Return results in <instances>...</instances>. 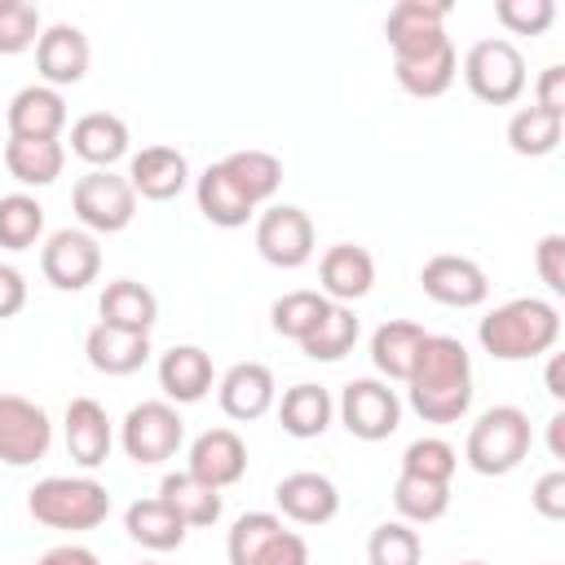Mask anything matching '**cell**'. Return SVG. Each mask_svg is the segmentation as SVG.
I'll use <instances>...</instances> for the list:
<instances>
[{"label":"cell","mask_w":565,"mask_h":565,"mask_svg":"<svg viewBox=\"0 0 565 565\" xmlns=\"http://www.w3.org/2000/svg\"><path fill=\"white\" fill-rule=\"evenodd\" d=\"M530 503H534L539 516L561 521V516H565V472H561V468L543 472V477L534 481V490H530Z\"/></svg>","instance_id":"obj_45"},{"label":"cell","mask_w":565,"mask_h":565,"mask_svg":"<svg viewBox=\"0 0 565 565\" xmlns=\"http://www.w3.org/2000/svg\"><path fill=\"white\" fill-rule=\"evenodd\" d=\"M66 128V102L49 84H26L9 102V137H35V141H57Z\"/></svg>","instance_id":"obj_20"},{"label":"cell","mask_w":565,"mask_h":565,"mask_svg":"<svg viewBox=\"0 0 565 565\" xmlns=\"http://www.w3.org/2000/svg\"><path fill=\"white\" fill-rule=\"evenodd\" d=\"M256 252L278 269H300L313 256V221L296 203H274L256 221Z\"/></svg>","instance_id":"obj_10"},{"label":"cell","mask_w":565,"mask_h":565,"mask_svg":"<svg viewBox=\"0 0 565 565\" xmlns=\"http://www.w3.org/2000/svg\"><path fill=\"white\" fill-rule=\"evenodd\" d=\"M97 309H102V322H106V327L141 331V335H150V327H154V318H159V300H154V291H150L146 282H132V278H115V282H106Z\"/></svg>","instance_id":"obj_29"},{"label":"cell","mask_w":565,"mask_h":565,"mask_svg":"<svg viewBox=\"0 0 565 565\" xmlns=\"http://www.w3.org/2000/svg\"><path fill=\"white\" fill-rule=\"evenodd\" d=\"M71 150L93 168H110L128 154V124L110 110H88L71 124Z\"/></svg>","instance_id":"obj_25"},{"label":"cell","mask_w":565,"mask_h":565,"mask_svg":"<svg viewBox=\"0 0 565 565\" xmlns=\"http://www.w3.org/2000/svg\"><path fill=\"white\" fill-rule=\"evenodd\" d=\"M185 181H190V163H185V154H181L177 146H146V150H137L132 163H128V185H132V194L154 199V203L177 199V194L185 190Z\"/></svg>","instance_id":"obj_19"},{"label":"cell","mask_w":565,"mask_h":565,"mask_svg":"<svg viewBox=\"0 0 565 565\" xmlns=\"http://www.w3.org/2000/svg\"><path fill=\"white\" fill-rule=\"evenodd\" d=\"M185 472H194L212 490H225V486L243 481V472H247V446H243V437L234 428H207V433H199L194 446H190V468Z\"/></svg>","instance_id":"obj_16"},{"label":"cell","mask_w":565,"mask_h":565,"mask_svg":"<svg viewBox=\"0 0 565 565\" xmlns=\"http://www.w3.org/2000/svg\"><path fill=\"white\" fill-rule=\"evenodd\" d=\"M411 406L428 424H455L472 406V358L455 335H428L411 375Z\"/></svg>","instance_id":"obj_1"},{"label":"cell","mask_w":565,"mask_h":565,"mask_svg":"<svg viewBox=\"0 0 565 565\" xmlns=\"http://www.w3.org/2000/svg\"><path fill=\"white\" fill-rule=\"evenodd\" d=\"M424 340H428V331H424L419 322H411V318H388V322L371 335V362H375V371L406 384V375H411V366H415Z\"/></svg>","instance_id":"obj_27"},{"label":"cell","mask_w":565,"mask_h":565,"mask_svg":"<svg viewBox=\"0 0 565 565\" xmlns=\"http://www.w3.org/2000/svg\"><path fill=\"white\" fill-rule=\"evenodd\" d=\"M35 565H102L88 547H79V543H62V547H49Z\"/></svg>","instance_id":"obj_48"},{"label":"cell","mask_w":565,"mask_h":565,"mask_svg":"<svg viewBox=\"0 0 565 565\" xmlns=\"http://www.w3.org/2000/svg\"><path fill=\"white\" fill-rule=\"evenodd\" d=\"M124 530H128V539L132 543H141L146 552H172V547H181L185 543V521L154 494V499H137V503H128V512H124Z\"/></svg>","instance_id":"obj_28"},{"label":"cell","mask_w":565,"mask_h":565,"mask_svg":"<svg viewBox=\"0 0 565 565\" xmlns=\"http://www.w3.org/2000/svg\"><path fill=\"white\" fill-rule=\"evenodd\" d=\"M534 269L547 282V291H565V234H543L534 247Z\"/></svg>","instance_id":"obj_44"},{"label":"cell","mask_w":565,"mask_h":565,"mask_svg":"<svg viewBox=\"0 0 565 565\" xmlns=\"http://www.w3.org/2000/svg\"><path fill=\"white\" fill-rule=\"evenodd\" d=\"M419 530H411L406 521H384L366 539V565H419Z\"/></svg>","instance_id":"obj_40"},{"label":"cell","mask_w":565,"mask_h":565,"mask_svg":"<svg viewBox=\"0 0 565 565\" xmlns=\"http://www.w3.org/2000/svg\"><path fill=\"white\" fill-rule=\"evenodd\" d=\"M221 411L230 419H260L269 406H274V371L265 362H234L225 375H221Z\"/></svg>","instance_id":"obj_21"},{"label":"cell","mask_w":565,"mask_h":565,"mask_svg":"<svg viewBox=\"0 0 565 565\" xmlns=\"http://www.w3.org/2000/svg\"><path fill=\"white\" fill-rule=\"evenodd\" d=\"M62 163H66L62 141H35V137L4 141V168L22 185H53L62 177Z\"/></svg>","instance_id":"obj_32"},{"label":"cell","mask_w":565,"mask_h":565,"mask_svg":"<svg viewBox=\"0 0 565 565\" xmlns=\"http://www.w3.org/2000/svg\"><path fill=\"white\" fill-rule=\"evenodd\" d=\"M40 269L57 291H84L102 274V247L88 230H57L40 252Z\"/></svg>","instance_id":"obj_12"},{"label":"cell","mask_w":565,"mask_h":565,"mask_svg":"<svg viewBox=\"0 0 565 565\" xmlns=\"http://www.w3.org/2000/svg\"><path fill=\"white\" fill-rule=\"evenodd\" d=\"M547 450H552L556 459H565V415H561V411L547 419Z\"/></svg>","instance_id":"obj_49"},{"label":"cell","mask_w":565,"mask_h":565,"mask_svg":"<svg viewBox=\"0 0 565 565\" xmlns=\"http://www.w3.org/2000/svg\"><path fill=\"white\" fill-rule=\"evenodd\" d=\"M494 18L512 31V35H543L556 18V4L552 0H499L494 4Z\"/></svg>","instance_id":"obj_43"},{"label":"cell","mask_w":565,"mask_h":565,"mask_svg":"<svg viewBox=\"0 0 565 565\" xmlns=\"http://www.w3.org/2000/svg\"><path fill=\"white\" fill-rule=\"evenodd\" d=\"M459 565H481V561H459Z\"/></svg>","instance_id":"obj_51"},{"label":"cell","mask_w":565,"mask_h":565,"mask_svg":"<svg viewBox=\"0 0 565 565\" xmlns=\"http://www.w3.org/2000/svg\"><path fill=\"white\" fill-rule=\"evenodd\" d=\"M455 468H459V455H455V446L441 441V437H419V441H411V446L402 450V472H411V477L450 481Z\"/></svg>","instance_id":"obj_41"},{"label":"cell","mask_w":565,"mask_h":565,"mask_svg":"<svg viewBox=\"0 0 565 565\" xmlns=\"http://www.w3.org/2000/svg\"><path fill=\"white\" fill-rule=\"evenodd\" d=\"M221 168H225L230 181L252 199V207L265 203V199H274V190L282 185V163H278L269 150H234V154L221 159Z\"/></svg>","instance_id":"obj_35"},{"label":"cell","mask_w":565,"mask_h":565,"mask_svg":"<svg viewBox=\"0 0 565 565\" xmlns=\"http://www.w3.org/2000/svg\"><path fill=\"white\" fill-rule=\"evenodd\" d=\"M88 35L71 22H53L40 31L35 40V71L49 88H62V84H79L84 71H88Z\"/></svg>","instance_id":"obj_15"},{"label":"cell","mask_w":565,"mask_h":565,"mask_svg":"<svg viewBox=\"0 0 565 565\" xmlns=\"http://www.w3.org/2000/svg\"><path fill=\"white\" fill-rule=\"evenodd\" d=\"M340 419L362 441H384L402 424V402L384 380H349L340 393Z\"/></svg>","instance_id":"obj_11"},{"label":"cell","mask_w":565,"mask_h":565,"mask_svg":"<svg viewBox=\"0 0 565 565\" xmlns=\"http://www.w3.org/2000/svg\"><path fill=\"white\" fill-rule=\"evenodd\" d=\"M71 207L84 221V230H93V234H119L137 216V194H132L128 177H119L110 168H93V172H84L75 181Z\"/></svg>","instance_id":"obj_7"},{"label":"cell","mask_w":565,"mask_h":565,"mask_svg":"<svg viewBox=\"0 0 565 565\" xmlns=\"http://www.w3.org/2000/svg\"><path fill=\"white\" fill-rule=\"evenodd\" d=\"M44 234V207L31 194H4L0 199V247L26 252Z\"/></svg>","instance_id":"obj_39"},{"label":"cell","mask_w":565,"mask_h":565,"mask_svg":"<svg viewBox=\"0 0 565 565\" xmlns=\"http://www.w3.org/2000/svg\"><path fill=\"white\" fill-rule=\"evenodd\" d=\"M159 499L185 521V525H216L221 521V490L199 481L194 472H168L159 481Z\"/></svg>","instance_id":"obj_33"},{"label":"cell","mask_w":565,"mask_h":565,"mask_svg":"<svg viewBox=\"0 0 565 565\" xmlns=\"http://www.w3.org/2000/svg\"><path fill=\"white\" fill-rule=\"evenodd\" d=\"M477 340L499 362H530V358H543L561 340V313L556 305L539 296H516L481 318Z\"/></svg>","instance_id":"obj_2"},{"label":"cell","mask_w":565,"mask_h":565,"mask_svg":"<svg viewBox=\"0 0 565 565\" xmlns=\"http://www.w3.org/2000/svg\"><path fill=\"white\" fill-rule=\"evenodd\" d=\"M159 388H163L177 406L203 402L207 388H212V358H207L199 344H172V349L159 358Z\"/></svg>","instance_id":"obj_24"},{"label":"cell","mask_w":565,"mask_h":565,"mask_svg":"<svg viewBox=\"0 0 565 565\" xmlns=\"http://www.w3.org/2000/svg\"><path fill=\"white\" fill-rule=\"evenodd\" d=\"M84 353H88L93 371H102V375H132V371H141L146 358H150V335H141V331H119V327L97 322V327L88 331V340H84Z\"/></svg>","instance_id":"obj_26"},{"label":"cell","mask_w":565,"mask_h":565,"mask_svg":"<svg viewBox=\"0 0 565 565\" xmlns=\"http://www.w3.org/2000/svg\"><path fill=\"white\" fill-rule=\"evenodd\" d=\"M26 305V278L13 265H0V318H13Z\"/></svg>","instance_id":"obj_47"},{"label":"cell","mask_w":565,"mask_h":565,"mask_svg":"<svg viewBox=\"0 0 565 565\" xmlns=\"http://www.w3.org/2000/svg\"><path fill=\"white\" fill-rule=\"evenodd\" d=\"M49 446H53V424H49L44 406H35L18 393H0V463L26 468V463L44 459Z\"/></svg>","instance_id":"obj_9"},{"label":"cell","mask_w":565,"mask_h":565,"mask_svg":"<svg viewBox=\"0 0 565 565\" xmlns=\"http://www.w3.org/2000/svg\"><path fill=\"white\" fill-rule=\"evenodd\" d=\"M274 499L287 521L296 525H327L340 512V490L322 472H291L274 486Z\"/></svg>","instance_id":"obj_18"},{"label":"cell","mask_w":565,"mask_h":565,"mask_svg":"<svg viewBox=\"0 0 565 565\" xmlns=\"http://www.w3.org/2000/svg\"><path fill=\"white\" fill-rule=\"evenodd\" d=\"M331 411H335V402H331V393L322 384H291L282 393V402H278V424H282V433L309 441V437L327 433Z\"/></svg>","instance_id":"obj_31"},{"label":"cell","mask_w":565,"mask_h":565,"mask_svg":"<svg viewBox=\"0 0 565 565\" xmlns=\"http://www.w3.org/2000/svg\"><path fill=\"white\" fill-rule=\"evenodd\" d=\"M358 344V318L349 305H331L322 313V322L300 340V353L313 362H340L349 349Z\"/></svg>","instance_id":"obj_37"},{"label":"cell","mask_w":565,"mask_h":565,"mask_svg":"<svg viewBox=\"0 0 565 565\" xmlns=\"http://www.w3.org/2000/svg\"><path fill=\"white\" fill-rule=\"evenodd\" d=\"M110 419H106V406L93 402V397H75L66 406V455L79 463V468H97L106 463L110 455Z\"/></svg>","instance_id":"obj_22"},{"label":"cell","mask_w":565,"mask_h":565,"mask_svg":"<svg viewBox=\"0 0 565 565\" xmlns=\"http://www.w3.org/2000/svg\"><path fill=\"white\" fill-rule=\"evenodd\" d=\"M141 565H154V561H141Z\"/></svg>","instance_id":"obj_52"},{"label":"cell","mask_w":565,"mask_h":565,"mask_svg":"<svg viewBox=\"0 0 565 565\" xmlns=\"http://www.w3.org/2000/svg\"><path fill=\"white\" fill-rule=\"evenodd\" d=\"M230 565H309V543L274 512H247L230 530Z\"/></svg>","instance_id":"obj_6"},{"label":"cell","mask_w":565,"mask_h":565,"mask_svg":"<svg viewBox=\"0 0 565 565\" xmlns=\"http://www.w3.org/2000/svg\"><path fill=\"white\" fill-rule=\"evenodd\" d=\"M181 437H185V424L177 415L172 402H141L124 415V428H119V441H124V455L132 463H163L181 450Z\"/></svg>","instance_id":"obj_8"},{"label":"cell","mask_w":565,"mask_h":565,"mask_svg":"<svg viewBox=\"0 0 565 565\" xmlns=\"http://www.w3.org/2000/svg\"><path fill=\"white\" fill-rule=\"evenodd\" d=\"M318 278H322V296H327L331 305H353V300H362V296L371 291V282H375V260H371V252L358 247V243H335V247L322 252Z\"/></svg>","instance_id":"obj_17"},{"label":"cell","mask_w":565,"mask_h":565,"mask_svg":"<svg viewBox=\"0 0 565 565\" xmlns=\"http://www.w3.org/2000/svg\"><path fill=\"white\" fill-rule=\"evenodd\" d=\"M547 393L552 397H565V380H561V358L547 362Z\"/></svg>","instance_id":"obj_50"},{"label":"cell","mask_w":565,"mask_h":565,"mask_svg":"<svg viewBox=\"0 0 565 565\" xmlns=\"http://www.w3.org/2000/svg\"><path fill=\"white\" fill-rule=\"evenodd\" d=\"M530 441H534L530 437V415L521 406H490L468 428L463 459L481 477H503V472H512L530 455Z\"/></svg>","instance_id":"obj_4"},{"label":"cell","mask_w":565,"mask_h":565,"mask_svg":"<svg viewBox=\"0 0 565 565\" xmlns=\"http://www.w3.org/2000/svg\"><path fill=\"white\" fill-rule=\"evenodd\" d=\"M40 40V9L31 0H0V53H26Z\"/></svg>","instance_id":"obj_42"},{"label":"cell","mask_w":565,"mask_h":565,"mask_svg":"<svg viewBox=\"0 0 565 565\" xmlns=\"http://www.w3.org/2000/svg\"><path fill=\"white\" fill-rule=\"evenodd\" d=\"M565 132V115L561 110H543V106H525L508 119V146L525 159H543L561 146Z\"/></svg>","instance_id":"obj_34"},{"label":"cell","mask_w":565,"mask_h":565,"mask_svg":"<svg viewBox=\"0 0 565 565\" xmlns=\"http://www.w3.org/2000/svg\"><path fill=\"white\" fill-rule=\"evenodd\" d=\"M393 508L402 512L406 525H428V521L446 516V508H450V481H428V477L402 472L397 486H393Z\"/></svg>","instance_id":"obj_36"},{"label":"cell","mask_w":565,"mask_h":565,"mask_svg":"<svg viewBox=\"0 0 565 565\" xmlns=\"http://www.w3.org/2000/svg\"><path fill=\"white\" fill-rule=\"evenodd\" d=\"M446 13H450L446 0H397L384 18V35L393 44V57H411V53L441 44L446 40V26H441Z\"/></svg>","instance_id":"obj_14"},{"label":"cell","mask_w":565,"mask_h":565,"mask_svg":"<svg viewBox=\"0 0 565 565\" xmlns=\"http://www.w3.org/2000/svg\"><path fill=\"white\" fill-rule=\"evenodd\" d=\"M26 508L49 530H93L110 512V490L93 477H44L31 486Z\"/></svg>","instance_id":"obj_3"},{"label":"cell","mask_w":565,"mask_h":565,"mask_svg":"<svg viewBox=\"0 0 565 565\" xmlns=\"http://www.w3.org/2000/svg\"><path fill=\"white\" fill-rule=\"evenodd\" d=\"M463 79H468V93L486 106H508L521 97L525 88V57L512 40L503 35H490V40H477L463 57Z\"/></svg>","instance_id":"obj_5"},{"label":"cell","mask_w":565,"mask_h":565,"mask_svg":"<svg viewBox=\"0 0 565 565\" xmlns=\"http://www.w3.org/2000/svg\"><path fill=\"white\" fill-rule=\"evenodd\" d=\"M534 106L565 115V66H561V62L543 66V75H539V102H534Z\"/></svg>","instance_id":"obj_46"},{"label":"cell","mask_w":565,"mask_h":565,"mask_svg":"<svg viewBox=\"0 0 565 565\" xmlns=\"http://www.w3.org/2000/svg\"><path fill=\"white\" fill-rule=\"evenodd\" d=\"M327 309H331V300H327L322 291H287V296L274 300L269 318H274V331H278V335H287V340L300 344V340L322 322Z\"/></svg>","instance_id":"obj_38"},{"label":"cell","mask_w":565,"mask_h":565,"mask_svg":"<svg viewBox=\"0 0 565 565\" xmlns=\"http://www.w3.org/2000/svg\"><path fill=\"white\" fill-rule=\"evenodd\" d=\"M194 199H199V212H203L212 225H221V230H238V225H247V216L256 212L252 199L230 181V172H225L221 163H212V168L199 177Z\"/></svg>","instance_id":"obj_30"},{"label":"cell","mask_w":565,"mask_h":565,"mask_svg":"<svg viewBox=\"0 0 565 565\" xmlns=\"http://www.w3.org/2000/svg\"><path fill=\"white\" fill-rule=\"evenodd\" d=\"M393 71H397V84L411 93V97H441L455 75H459V57H455V44L450 35L424 53H411V57H393Z\"/></svg>","instance_id":"obj_23"},{"label":"cell","mask_w":565,"mask_h":565,"mask_svg":"<svg viewBox=\"0 0 565 565\" xmlns=\"http://www.w3.org/2000/svg\"><path fill=\"white\" fill-rule=\"evenodd\" d=\"M419 287L424 296H433L437 305H450V309H472L490 296V278L477 260L468 256H433L424 269H419Z\"/></svg>","instance_id":"obj_13"}]
</instances>
